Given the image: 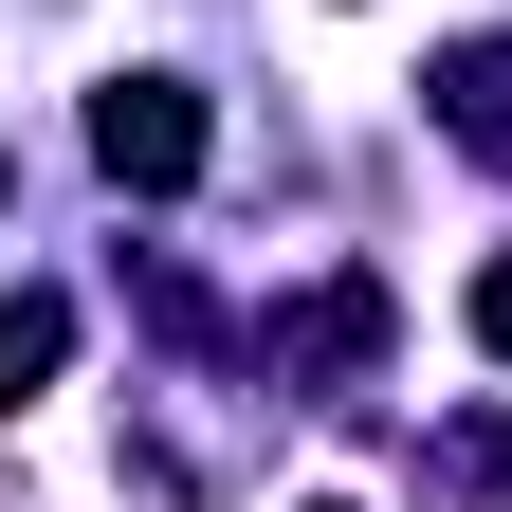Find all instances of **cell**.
<instances>
[{
  "label": "cell",
  "instance_id": "cell-2",
  "mask_svg": "<svg viewBox=\"0 0 512 512\" xmlns=\"http://www.w3.org/2000/svg\"><path fill=\"white\" fill-rule=\"evenodd\" d=\"M439 128H458L476 165H512V37H476V55H439Z\"/></svg>",
  "mask_w": 512,
  "mask_h": 512
},
{
  "label": "cell",
  "instance_id": "cell-4",
  "mask_svg": "<svg viewBox=\"0 0 512 512\" xmlns=\"http://www.w3.org/2000/svg\"><path fill=\"white\" fill-rule=\"evenodd\" d=\"M476 348L512 366V256H494V275H476Z\"/></svg>",
  "mask_w": 512,
  "mask_h": 512
},
{
  "label": "cell",
  "instance_id": "cell-3",
  "mask_svg": "<svg viewBox=\"0 0 512 512\" xmlns=\"http://www.w3.org/2000/svg\"><path fill=\"white\" fill-rule=\"evenodd\" d=\"M55 366H74V293H0V421H19Z\"/></svg>",
  "mask_w": 512,
  "mask_h": 512
},
{
  "label": "cell",
  "instance_id": "cell-5",
  "mask_svg": "<svg viewBox=\"0 0 512 512\" xmlns=\"http://www.w3.org/2000/svg\"><path fill=\"white\" fill-rule=\"evenodd\" d=\"M311 512H348V494H311Z\"/></svg>",
  "mask_w": 512,
  "mask_h": 512
},
{
  "label": "cell",
  "instance_id": "cell-1",
  "mask_svg": "<svg viewBox=\"0 0 512 512\" xmlns=\"http://www.w3.org/2000/svg\"><path fill=\"white\" fill-rule=\"evenodd\" d=\"M92 165L147 183V202L202 183V92H183V74H110V92H92Z\"/></svg>",
  "mask_w": 512,
  "mask_h": 512
}]
</instances>
